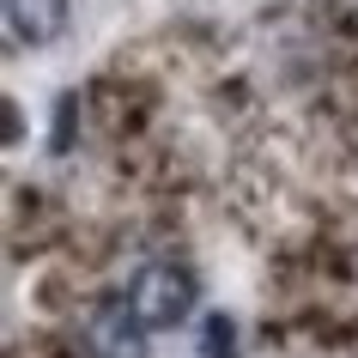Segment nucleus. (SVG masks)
<instances>
[{"mask_svg": "<svg viewBox=\"0 0 358 358\" xmlns=\"http://www.w3.org/2000/svg\"><path fill=\"white\" fill-rule=\"evenodd\" d=\"M6 24H13L19 43L43 49L67 31V0H6Z\"/></svg>", "mask_w": 358, "mask_h": 358, "instance_id": "3", "label": "nucleus"}, {"mask_svg": "<svg viewBox=\"0 0 358 358\" xmlns=\"http://www.w3.org/2000/svg\"><path fill=\"white\" fill-rule=\"evenodd\" d=\"M201 352H207V358H231V322H225V316H213V322H207Z\"/></svg>", "mask_w": 358, "mask_h": 358, "instance_id": "4", "label": "nucleus"}, {"mask_svg": "<svg viewBox=\"0 0 358 358\" xmlns=\"http://www.w3.org/2000/svg\"><path fill=\"white\" fill-rule=\"evenodd\" d=\"M122 298H128V310L140 316V328L158 334V328L189 322V310H194V273H189V267H176V262H146L128 280Z\"/></svg>", "mask_w": 358, "mask_h": 358, "instance_id": "1", "label": "nucleus"}, {"mask_svg": "<svg viewBox=\"0 0 358 358\" xmlns=\"http://www.w3.org/2000/svg\"><path fill=\"white\" fill-rule=\"evenodd\" d=\"M85 352L92 358H146V328L128 310V298H110L85 316Z\"/></svg>", "mask_w": 358, "mask_h": 358, "instance_id": "2", "label": "nucleus"}]
</instances>
